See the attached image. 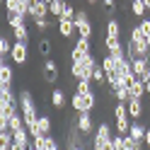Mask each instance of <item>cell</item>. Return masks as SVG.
<instances>
[{
  "label": "cell",
  "mask_w": 150,
  "mask_h": 150,
  "mask_svg": "<svg viewBox=\"0 0 150 150\" xmlns=\"http://www.w3.org/2000/svg\"><path fill=\"white\" fill-rule=\"evenodd\" d=\"M148 58H150V56H148Z\"/></svg>",
  "instance_id": "44"
},
{
  "label": "cell",
  "mask_w": 150,
  "mask_h": 150,
  "mask_svg": "<svg viewBox=\"0 0 150 150\" xmlns=\"http://www.w3.org/2000/svg\"><path fill=\"white\" fill-rule=\"evenodd\" d=\"M32 148H34V150H44V148H46V138H44V136L32 138Z\"/></svg>",
  "instance_id": "32"
},
{
  "label": "cell",
  "mask_w": 150,
  "mask_h": 150,
  "mask_svg": "<svg viewBox=\"0 0 150 150\" xmlns=\"http://www.w3.org/2000/svg\"><path fill=\"white\" fill-rule=\"evenodd\" d=\"M78 131H80V136H85V138L95 131V119H92V111L78 114Z\"/></svg>",
  "instance_id": "5"
},
{
  "label": "cell",
  "mask_w": 150,
  "mask_h": 150,
  "mask_svg": "<svg viewBox=\"0 0 150 150\" xmlns=\"http://www.w3.org/2000/svg\"><path fill=\"white\" fill-rule=\"evenodd\" d=\"M39 53H41L44 61L51 58V53H53V44H51V39H46V36H41V39H39Z\"/></svg>",
  "instance_id": "15"
},
{
  "label": "cell",
  "mask_w": 150,
  "mask_h": 150,
  "mask_svg": "<svg viewBox=\"0 0 150 150\" xmlns=\"http://www.w3.org/2000/svg\"><path fill=\"white\" fill-rule=\"evenodd\" d=\"M114 119H131L128 116V107H126V102H116L114 104Z\"/></svg>",
  "instance_id": "25"
},
{
  "label": "cell",
  "mask_w": 150,
  "mask_h": 150,
  "mask_svg": "<svg viewBox=\"0 0 150 150\" xmlns=\"http://www.w3.org/2000/svg\"><path fill=\"white\" fill-rule=\"evenodd\" d=\"M102 44H104L107 53H111V56H121V53H124V44H121L119 36H104Z\"/></svg>",
  "instance_id": "7"
},
{
  "label": "cell",
  "mask_w": 150,
  "mask_h": 150,
  "mask_svg": "<svg viewBox=\"0 0 150 150\" xmlns=\"http://www.w3.org/2000/svg\"><path fill=\"white\" fill-rule=\"evenodd\" d=\"M111 131H114V128H111L107 121H102V124L97 126V131H95V136H92V150H104L111 143V138H114Z\"/></svg>",
  "instance_id": "1"
},
{
  "label": "cell",
  "mask_w": 150,
  "mask_h": 150,
  "mask_svg": "<svg viewBox=\"0 0 150 150\" xmlns=\"http://www.w3.org/2000/svg\"><path fill=\"white\" fill-rule=\"evenodd\" d=\"M41 75H44V80L49 82V85H53V82L58 80V65H56V61L46 58L44 65H41Z\"/></svg>",
  "instance_id": "6"
},
{
  "label": "cell",
  "mask_w": 150,
  "mask_h": 150,
  "mask_svg": "<svg viewBox=\"0 0 150 150\" xmlns=\"http://www.w3.org/2000/svg\"><path fill=\"white\" fill-rule=\"evenodd\" d=\"M143 3H145V7H148V10H150V0H143Z\"/></svg>",
  "instance_id": "42"
},
{
  "label": "cell",
  "mask_w": 150,
  "mask_h": 150,
  "mask_svg": "<svg viewBox=\"0 0 150 150\" xmlns=\"http://www.w3.org/2000/svg\"><path fill=\"white\" fill-rule=\"evenodd\" d=\"M7 56H12V44L7 41V36H0V58L7 61Z\"/></svg>",
  "instance_id": "24"
},
{
  "label": "cell",
  "mask_w": 150,
  "mask_h": 150,
  "mask_svg": "<svg viewBox=\"0 0 150 150\" xmlns=\"http://www.w3.org/2000/svg\"><path fill=\"white\" fill-rule=\"evenodd\" d=\"M104 80H107V73L102 68V63H97L95 70H92V82H95V85H104Z\"/></svg>",
  "instance_id": "22"
},
{
  "label": "cell",
  "mask_w": 150,
  "mask_h": 150,
  "mask_svg": "<svg viewBox=\"0 0 150 150\" xmlns=\"http://www.w3.org/2000/svg\"><path fill=\"white\" fill-rule=\"evenodd\" d=\"M85 102H87V111H95V107H97V95H95V90L85 95Z\"/></svg>",
  "instance_id": "31"
},
{
  "label": "cell",
  "mask_w": 150,
  "mask_h": 150,
  "mask_svg": "<svg viewBox=\"0 0 150 150\" xmlns=\"http://www.w3.org/2000/svg\"><path fill=\"white\" fill-rule=\"evenodd\" d=\"M148 20H150V15H148Z\"/></svg>",
  "instance_id": "43"
},
{
  "label": "cell",
  "mask_w": 150,
  "mask_h": 150,
  "mask_svg": "<svg viewBox=\"0 0 150 150\" xmlns=\"http://www.w3.org/2000/svg\"><path fill=\"white\" fill-rule=\"evenodd\" d=\"M58 34L63 36V39H70L73 34H78L75 22H73V20H58Z\"/></svg>",
  "instance_id": "12"
},
{
  "label": "cell",
  "mask_w": 150,
  "mask_h": 150,
  "mask_svg": "<svg viewBox=\"0 0 150 150\" xmlns=\"http://www.w3.org/2000/svg\"><path fill=\"white\" fill-rule=\"evenodd\" d=\"M51 131H53V121L49 119V116H39V124H36V131L32 133V138H36V136H51Z\"/></svg>",
  "instance_id": "9"
},
{
  "label": "cell",
  "mask_w": 150,
  "mask_h": 150,
  "mask_svg": "<svg viewBox=\"0 0 150 150\" xmlns=\"http://www.w3.org/2000/svg\"><path fill=\"white\" fill-rule=\"evenodd\" d=\"M85 3H87V5H95V3H97V0H85Z\"/></svg>",
  "instance_id": "41"
},
{
  "label": "cell",
  "mask_w": 150,
  "mask_h": 150,
  "mask_svg": "<svg viewBox=\"0 0 150 150\" xmlns=\"http://www.w3.org/2000/svg\"><path fill=\"white\" fill-rule=\"evenodd\" d=\"M126 107H128V116H131V119L138 121L140 116H143V109H145V107H143V99H128Z\"/></svg>",
  "instance_id": "11"
},
{
  "label": "cell",
  "mask_w": 150,
  "mask_h": 150,
  "mask_svg": "<svg viewBox=\"0 0 150 150\" xmlns=\"http://www.w3.org/2000/svg\"><path fill=\"white\" fill-rule=\"evenodd\" d=\"M90 53H92V39H82V36H78V41H75L73 51H70V61L73 63H80Z\"/></svg>",
  "instance_id": "3"
},
{
  "label": "cell",
  "mask_w": 150,
  "mask_h": 150,
  "mask_svg": "<svg viewBox=\"0 0 150 150\" xmlns=\"http://www.w3.org/2000/svg\"><path fill=\"white\" fill-rule=\"evenodd\" d=\"M111 145H114V150H124V136H114V138H111Z\"/></svg>",
  "instance_id": "35"
},
{
  "label": "cell",
  "mask_w": 150,
  "mask_h": 150,
  "mask_svg": "<svg viewBox=\"0 0 150 150\" xmlns=\"http://www.w3.org/2000/svg\"><path fill=\"white\" fill-rule=\"evenodd\" d=\"M128 92H131V99H143V97L148 95V92H145V82L138 78V80L133 82V87H131Z\"/></svg>",
  "instance_id": "14"
},
{
  "label": "cell",
  "mask_w": 150,
  "mask_h": 150,
  "mask_svg": "<svg viewBox=\"0 0 150 150\" xmlns=\"http://www.w3.org/2000/svg\"><path fill=\"white\" fill-rule=\"evenodd\" d=\"M51 104H53L56 109H61V107L65 104V92H63L61 87H56V90H51Z\"/></svg>",
  "instance_id": "20"
},
{
  "label": "cell",
  "mask_w": 150,
  "mask_h": 150,
  "mask_svg": "<svg viewBox=\"0 0 150 150\" xmlns=\"http://www.w3.org/2000/svg\"><path fill=\"white\" fill-rule=\"evenodd\" d=\"M34 27H36L39 32H46V29L51 27V20H49V17H46V20H34Z\"/></svg>",
  "instance_id": "33"
},
{
  "label": "cell",
  "mask_w": 150,
  "mask_h": 150,
  "mask_svg": "<svg viewBox=\"0 0 150 150\" xmlns=\"http://www.w3.org/2000/svg\"><path fill=\"white\" fill-rule=\"evenodd\" d=\"M128 131H131V119H119L116 121V133L119 136H128Z\"/></svg>",
  "instance_id": "27"
},
{
  "label": "cell",
  "mask_w": 150,
  "mask_h": 150,
  "mask_svg": "<svg viewBox=\"0 0 150 150\" xmlns=\"http://www.w3.org/2000/svg\"><path fill=\"white\" fill-rule=\"evenodd\" d=\"M24 128V119H22V114H15L10 121H7V131H12V133H15V131H22Z\"/></svg>",
  "instance_id": "23"
},
{
  "label": "cell",
  "mask_w": 150,
  "mask_h": 150,
  "mask_svg": "<svg viewBox=\"0 0 150 150\" xmlns=\"http://www.w3.org/2000/svg\"><path fill=\"white\" fill-rule=\"evenodd\" d=\"M104 5L109 7V10H114V7H116V0H104Z\"/></svg>",
  "instance_id": "38"
},
{
  "label": "cell",
  "mask_w": 150,
  "mask_h": 150,
  "mask_svg": "<svg viewBox=\"0 0 150 150\" xmlns=\"http://www.w3.org/2000/svg\"><path fill=\"white\" fill-rule=\"evenodd\" d=\"M138 27L143 29V34H145V36L150 34V20H148V17H145V20H140V22H138Z\"/></svg>",
  "instance_id": "36"
},
{
  "label": "cell",
  "mask_w": 150,
  "mask_h": 150,
  "mask_svg": "<svg viewBox=\"0 0 150 150\" xmlns=\"http://www.w3.org/2000/svg\"><path fill=\"white\" fill-rule=\"evenodd\" d=\"M10 150H29V145H15V143H12Z\"/></svg>",
  "instance_id": "39"
},
{
  "label": "cell",
  "mask_w": 150,
  "mask_h": 150,
  "mask_svg": "<svg viewBox=\"0 0 150 150\" xmlns=\"http://www.w3.org/2000/svg\"><path fill=\"white\" fill-rule=\"evenodd\" d=\"M148 68H150V58H136L133 61V73L138 75V78H143Z\"/></svg>",
  "instance_id": "18"
},
{
  "label": "cell",
  "mask_w": 150,
  "mask_h": 150,
  "mask_svg": "<svg viewBox=\"0 0 150 150\" xmlns=\"http://www.w3.org/2000/svg\"><path fill=\"white\" fill-rule=\"evenodd\" d=\"M70 107L75 114H85L87 111V102H85V95H80V92H75V95L70 97Z\"/></svg>",
  "instance_id": "13"
},
{
  "label": "cell",
  "mask_w": 150,
  "mask_h": 150,
  "mask_svg": "<svg viewBox=\"0 0 150 150\" xmlns=\"http://www.w3.org/2000/svg\"><path fill=\"white\" fill-rule=\"evenodd\" d=\"M44 150H58V140H56L53 136H46V148Z\"/></svg>",
  "instance_id": "34"
},
{
  "label": "cell",
  "mask_w": 150,
  "mask_h": 150,
  "mask_svg": "<svg viewBox=\"0 0 150 150\" xmlns=\"http://www.w3.org/2000/svg\"><path fill=\"white\" fill-rule=\"evenodd\" d=\"M75 92H80V95L92 92V80H78V82H75Z\"/></svg>",
  "instance_id": "28"
},
{
  "label": "cell",
  "mask_w": 150,
  "mask_h": 150,
  "mask_svg": "<svg viewBox=\"0 0 150 150\" xmlns=\"http://www.w3.org/2000/svg\"><path fill=\"white\" fill-rule=\"evenodd\" d=\"M7 24H10V29H15V27H20V24H27V17L24 15H10L7 17Z\"/></svg>",
  "instance_id": "29"
},
{
  "label": "cell",
  "mask_w": 150,
  "mask_h": 150,
  "mask_svg": "<svg viewBox=\"0 0 150 150\" xmlns=\"http://www.w3.org/2000/svg\"><path fill=\"white\" fill-rule=\"evenodd\" d=\"M131 12H133L136 17H140V20H145L148 17V7L143 0H131Z\"/></svg>",
  "instance_id": "16"
},
{
  "label": "cell",
  "mask_w": 150,
  "mask_h": 150,
  "mask_svg": "<svg viewBox=\"0 0 150 150\" xmlns=\"http://www.w3.org/2000/svg\"><path fill=\"white\" fill-rule=\"evenodd\" d=\"M12 34H15V39H17V41H22V44H29V29H27V24L15 27V29H12Z\"/></svg>",
  "instance_id": "21"
},
{
  "label": "cell",
  "mask_w": 150,
  "mask_h": 150,
  "mask_svg": "<svg viewBox=\"0 0 150 150\" xmlns=\"http://www.w3.org/2000/svg\"><path fill=\"white\" fill-rule=\"evenodd\" d=\"M29 17L32 20H46V17H49V3H46V0H39V3L29 10Z\"/></svg>",
  "instance_id": "10"
},
{
  "label": "cell",
  "mask_w": 150,
  "mask_h": 150,
  "mask_svg": "<svg viewBox=\"0 0 150 150\" xmlns=\"http://www.w3.org/2000/svg\"><path fill=\"white\" fill-rule=\"evenodd\" d=\"M75 15H78V10L70 5V3H65V7H63V15H61V20H75Z\"/></svg>",
  "instance_id": "30"
},
{
  "label": "cell",
  "mask_w": 150,
  "mask_h": 150,
  "mask_svg": "<svg viewBox=\"0 0 150 150\" xmlns=\"http://www.w3.org/2000/svg\"><path fill=\"white\" fill-rule=\"evenodd\" d=\"M143 143H145V148H150V126H148V131H145V140H143Z\"/></svg>",
  "instance_id": "37"
},
{
  "label": "cell",
  "mask_w": 150,
  "mask_h": 150,
  "mask_svg": "<svg viewBox=\"0 0 150 150\" xmlns=\"http://www.w3.org/2000/svg\"><path fill=\"white\" fill-rule=\"evenodd\" d=\"M107 36H121V24H119L116 17H111L107 22Z\"/></svg>",
  "instance_id": "26"
},
{
  "label": "cell",
  "mask_w": 150,
  "mask_h": 150,
  "mask_svg": "<svg viewBox=\"0 0 150 150\" xmlns=\"http://www.w3.org/2000/svg\"><path fill=\"white\" fill-rule=\"evenodd\" d=\"M145 92H148V95H150V80L145 82Z\"/></svg>",
  "instance_id": "40"
},
{
  "label": "cell",
  "mask_w": 150,
  "mask_h": 150,
  "mask_svg": "<svg viewBox=\"0 0 150 150\" xmlns=\"http://www.w3.org/2000/svg\"><path fill=\"white\" fill-rule=\"evenodd\" d=\"M145 131H148V128H145L143 124H138V121H136V124H131V131H128V136L143 143V140H145Z\"/></svg>",
  "instance_id": "17"
},
{
  "label": "cell",
  "mask_w": 150,
  "mask_h": 150,
  "mask_svg": "<svg viewBox=\"0 0 150 150\" xmlns=\"http://www.w3.org/2000/svg\"><path fill=\"white\" fill-rule=\"evenodd\" d=\"M12 80H15V68L7 61H0V85L12 87Z\"/></svg>",
  "instance_id": "8"
},
{
  "label": "cell",
  "mask_w": 150,
  "mask_h": 150,
  "mask_svg": "<svg viewBox=\"0 0 150 150\" xmlns=\"http://www.w3.org/2000/svg\"><path fill=\"white\" fill-rule=\"evenodd\" d=\"M75 29H78V36H82V39H92V34H95V29H92V22L85 10H78V15H75Z\"/></svg>",
  "instance_id": "2"
},
{
  "label": "cell",
  "mask_w": 150,
  "mask_h": 150,
  "mask_svg": "<svg viewBox=\"0 0 150 150\" xmlns=\"http://www.w3.org/2000/svg\"><path fill=\"white\" fill-rule=\"evenodd\" d=\"M65 3H68V0H51V3H49V15H53V17H58V20H61Z\"/></svg>",
  "instance_id": "19"
},
{
  "label": "cell",
  "mask_w": 150,
  "mask_h": 150,
  "mask_svg": "<svg viewBox=\"0 0 150 150\" xmlns=\"http://www.w3.org/2000/svg\"><path fill=\"white\" fill-rule=\"evenodd\" d=\"M29 44H22V41H15L12 44V63L15 65H24V63H29V49H27Z\"/></svg>",
  "instance_id": "4"
}]
</instances>
